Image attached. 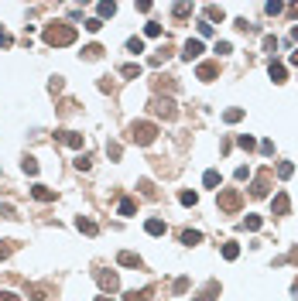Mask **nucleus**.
<instances>
[{"label": "nucleus", "mask_w": 298, "mask_h": 301, "mask_svg": "<svg viewBox=\"0 0 298 301\" xmlns=\"http://www.w3.org/2000/svg\"><path fill=\"white\" fill-rule=\"evenodd\" d=\"M41 38H45L48 48H65V45H72V41L79 38V31H76V24H69V21H52V24H45Z\"/></svg>", "instance_id": "obj_1"}, {"label": "nucleus", "mask_w": 298, "mask_h": 301, "mask_svg": "<svg viewBox=\"0 0 298 301\" xmlns=\"http://www.w3.org/2000/svg\"><path fill=\"white\" fill-rule=\"evenodd\" d=\"M127 133H130V140H134V144L147 147V144H155V140H158V123H151V120H134V123L127 127Z\"/></svg>", "instance_id": "obj_2"}, {"label": "nucleus", "mask_w": 298, "mask_h": 301, "mask_svg": "<svg viewBox=\"0 0 298 301\" xmlns=\"http://www.w3.org/2000/svg\"><path fill=\"white\" fill-rule=\"evenodd\" d=\"M151 113H155V116H165V120H175V116H179L172 96H155V99H151Z\"/></svg>", "instance_id": "obj_3"}, {"label": "nucleus", "mask_w": 298, "mask_h": 301, "mask_svg": "<svg viewBox=\"0 0 298 301\" xmlns=\"http://www.w3.org/2000/svg\"><path fill=\"white\" fill-rule=\"evenodd\" d=\"M240 206H243L240 188H219V209H223V212H237Z\"/></svg>", "instance_id": "obj_4"}, {"label": "nucleus", "mask_w": 298, "mask_h": 301, "mask_svg": "<svg viewBox=\"0 0 298 301\" xmlns=\"http://www.w3.org/2000/svg\"><path fill=\"white\" fill-rule=\"evenodd\" d=\"M96 284L103 287V294H113L120 287V277L113 274V270H96Z\"/></svg>", "instance_id": "obj_5"}, {"label": "nucleus", "mask_w": 298, "mask_h": 301, "mask_svg": "<svg viewBox=\"0 0 298 301\" xmlns=\"http://www.w3.org/2000/svg\"><path fill=\"white\" fill-rule=\"evenodd\" d=\"M267 192H271V171H260L257 178H254V185H250V195L254 199H264Z\"/></svg>", "instance_id": "obj_6"}, {"label": "nucleus", "mask_w": 298, "mask_h": 301, "mask_svg": "<svg viewBox=\"0 0 298 301\" xmlns=\"http://www.w3.org/2000/svg\"><path fill=\"white\" fill-rule=\"evenodd\" d=\"M202 52H206V48H202V41H199V38H189V41L182 45V58H185V62H196Z\"/></svg>", "instance_id": "obj_7"}, {"label": "nucleus", "mask_w": 298, "mask_h": 301, "mask_svg": "<svg viewBox=\"0 0 298 301\" xmlns=\"http://www.w3.org/2000/svg\"><path fill=\"white\" fill-rule=\"evenodd\" d=\"M271 212H274V216H288V212H291V199H288V192H278V195L271 199Z\"/></svg>", "instance_id": "obj_8"}, {"label": "nucleus", "mask_w": 298, "mask_h": 301, "mask_svg": "<svg viewBox=\"0 0 298 301\" xmlns=\"http://www.w3.org/2000/svg\"><path fill=\"white\" fill-rule=\"evenodd\" d=\"M196 75H199V79H202V82H213V79H216V75H219V65H216V62H199Z\"/></svg>", "instance_id": "obj_9"}, {"label": "nucleus", "mask_w": 298, "mask_h": 301, "mask_svg": "<svg viewBox=\"0 0 298 301\" xmlns=\"http://www.w3.org/2000/svg\"><path fill=\"white\" fill-rule=\"evenodd\" d=\"M117 263H120V267H137V270L144 267V260H140L134 250H120V253H117Z\"/></svg>", "instance_id": "obj_10"}, {"label": "nucleus", "mask_w": 298, "mask_h": 301, "mask_svg": "<svg viewBox=\"0 0 298 301\" xmlns=\"http://www.w3.org/2000/svg\"><path fill=\"white\" fill-rule=\"evenodd\" d=\"M55 137H59L62 144H69V147H76V150L82 147V133H76V130H59Z\"/></svg>", "instance_id": "obj_11"}, {"label": "nucleus", "mask_w": 298, "mask_h": 301, "mask_svg": "<svg viewBox=\"0 0 298 301\" xmlns=\"http://www.w3.org/2000/svg\"><path fill=\"white\" fill-rule=\"evenodd\" d=\"M144 229H147V236H165V233H168V223H165V219H147Z\"/></svg>", "instance_id": "obj_12"}, {"label": "nucleus", "mask_w": 298, "mask_h": 301, "mask_svg": "<svg viewBox=\"0 0 298 301\" xmlns=\"http://www.w3.org/2000/svg\"><path fill=\"white\" fill-rule=\"evenodd\" d=\"M76 229L86 233V236H96V233H99V226L93 223V219H86V216H76Z\"/></svg>", "instance_id": "obj_13"}, {"label": "nucleus", "mask_w": 298, "mask_h": 301, "mask_svg": "<svg viewBox=\"0 0 298 301\" xmlns=\"http://www.w3.org/2000/svg\"><path fill=\"white\" fill-rule=\"evenodd\" d=\"M96 14H99V21L113 18V14H117V4H113V0H99V4H96Z\"/></svg>", "instance_id": "obj_14"}, {"label": "nucleus", "mask_w": 298, "mask_h": 301, "mask_svg": "<svg viewBox=\"0 0 298 301\" xmlns=\"http://www.w3.org/2000/svg\"><path fill=\"white\" fill-rule=\"evenodd\" d=\"M216 294H219V284H216V281H209V284H206V287H202V291L196 294V301H216Z\"/></svg>", "instance_id": "obj_15"}, {"label": "nucleus", "mask_w": 298, "mask_h": 301, "mask_svg": "<svg viewBox=\"0 0 298 301\" xmlns=\"http://www.w3.org/2000/svg\"><path fill=\"white\" fill-rule=\"evenodd\" d=\"M31 195H35L38 202H55V192H52L48 185H35V188H31Z\"/></svg>", "instance_id": "obj_16"}, {"label": "nucleus", "mask_w": 298, "mask_h": 301, "mask_svg": "<svg viewBox=\"0 0 298 301\" xmlns=\"http://www.w3.org/2000/svg\"><path fill=\"white\" fill-rule=\"evenodd\" d=\"M267 75H271L278 86L284 82V79H288V72H284V65H281V62H271V65H267Z\"/></svg>", "instance_id": "obj_17"}, {"label": "nucleus", "mask_w": 298, "mask_h": 301, "mask_svg": "<svg viewBox=\"0 0 298 301\" xmlns=\"http://www.w3.org/2000/svg\"><path fill=\"white\" fill-rule=\"evenodd\" d=\"M223 18H226V11H223L219 4H206V21H209V24H213V21H223Z\"/></svg>", "instance_id": "obj_18"}, {"label": "nucleus", "mask_w": 298, "mask_h": 301, "mask_svg": "<svg viewBox=\"0 0 298 301\" xmlns=\"http://www.w3.org/2000/svg\"><path fill=\"white\" fill-rule=\"evenodd\" d=\"M182 243H185V246L202 243V233H199V229H182Z\"/></svg>", "instance_id": "obj_19"}, {"label": "nucleus", "mask_w": 298, "mask_h": 301, "mask_svg": "<svg viewBox=\"0 0 298 301\" xmlns=\"http://www.w3.org/2000/svg\"><path fill=\"white\" fill-rule=\"evenodd\" d=\"M151 298V287H134V291H127V294H123V301H147Z\"/></svg>", "instance_id": "obj_20"}, {"label": "nucleus", "mask_w": 298, "mask_h": 301, "mask_svg": "<svg viewBox=\"0 0 298 301\" xmlns=\"http://www.w3.org/2000/svg\"><path fill=\"white\" fill-rule=\"evenodd\" d=\"M117 212H120V216H134V212H137V202H134V199H120Z\"/></svg>", "instance_id": "obj_21"}, {"label": "nucleus", "mask_w": 298, "mask_h": 301, "mask_svg": "<svg viewBox=\"0 0 298 301\" xmlns=\"http://www.w3.org/2000/svg\"><path fill=\"white\" fill-rule=\"evenodd\" d=\"M120 75H123V79H140V65L137 62H127V65L120 69Z\"/></svg>", "instance_id": "obj_22"}, {"label": "nucleus", "mask_w": 298, "mask_h": 301, "mask_svg": "<svg viewBox=\"0 0 298 301\" xmlns=\"http://www.w3.org/2000/svg\"><path fill=\"white\" fill-rule=\"evenodd\" d=\"M240 257V243H223V260H237Z\"/></svg>", "instance_id": "obj_23"}, {"label": "nucleus", "mask_w": 298, "mask_h": 301, "mask_svg": "<svg viewBox=\"0 0 298 301\" xmlns=\"http://www.w3.org/2000/svg\"><path fill=\"white\" fill-rule=\"evenodd\" d=\"M82 58H89V62L93 58H103V45H86L82 48Z\"/></svg>", "instance_id": "obj_24"}, {"label": "nucleus", "mask_w": 298, "mask_h": 301, "mask_svg": "<svg viewBox=\"0 0 298 301\" xmlns=\"http://www.w3.org/2000/svg\"><path fill=\"white\" fill-rule=\"evenodd\" d=\"M219 182H223V178H219V171H206V175H202V185H206V188H216Z\"/></svg>", "instance_id": "obj_25"}, {"label": "nucleus", "mask_w": 298, "mask_h": 301, "mask_svg": "<svg viewBox=\"0 0 298 301\" xmlns=\"http://www.w3.org/2000/svg\"><path fill=\"white\" fill-rule=\"evenodd\" d=\"M223 120H226V123H240V120H243V110H240V106H233V110L223 113Z\"/></svg>", "instance_id": "obj_26"}, {"label": "nucleus", "mask_w": 298, "mask_h": 301, "mask_svg": "<svg viewBox=\"0 0 298 301\" xmlns=\"http://www.w3.org/2000/svg\"><path fill=\"white\" fill-rule=\"evenodd\" d=\"M260 226H264V219H260V216H247V219H243V229H250V233H257Z\"/></svg>", "instance_id": "obj_27"}, {"label": "nucleus", "mask_w": 298, "mask_h": 301, "mask_svg": "<svg viewBox=\"0 0 298 301\" xmlns=\"http://www.w3.org/2000/svg\"><path fill=\"white\" fill-rule=\"evenodd\" d=\"M21 168H24V175H31V178H35V175H38V161H35V158H24V161H21Z\"/></svg>", "instance_id": "obj_28"}, {"label": "nucleus", "mask_w": 298, "mask_h": 301, "mask_svg": "<svg viewBox=\"0 0 298 301\" xmlns=\"http://www.w3.org/2000/svg\"><path fill=\"white\" fill-rule=\"evenodd\" d=\"M127 52H130V55H140V52H144V38H130V41H127Z\"/></svg>", "instance_id": "obj_29"}, {"label": "nucleus", "mask_w": 298, "mask_h": 301, "mask_svg": "<svg viewBox=\"0 0 298 301\" xmlns=\"http://www.w3.org/2000/svg\"><path fill=\"white\" fill-rule=\"evenodd\" d=\"M237 144H240L243 150H254V147H257V140H254L250 133H240V137H237Z\"/></svg>", "instance_id": "obj_30"}, {"label": "nucleus", "mask_w": 298, "mask_h": 301, "mask_svg": "<svg viewBox=\"0 0 298 301\" xmlns=\"http://www.w3.org/2000/svg\"><path fill=\"white\" fill-rule=\"evenodd\" d=\"M179 202H182V206H196V202H199V195L185 188V192H179Z\"/></svg>", "instance_id": "obj_31"}, {"label": "nucleus", "mask_w": 298, "mask_h": 301, "mask_svg": "<svg viewBox=\"0 0 298 301\" xmlns=\"http://www.w3.org/2000/svg\"><path fill=\"white\" fill-rule=\"evenodd\" d=\"M144 35L147 38H161V24L158 21H147V24H144Z\"/></svg>", "instance_id": "obj_32"}, {"label": "nucleus", "mask_w": 298, "mask_h": 301, "mask_svg": "<svg viewBox=\"0 0 298 301\" xmlns=\"http://www.w3.org/2000/svg\"><path fill=\"white\" fill-rule=\"evenodd\" d=\"M291 175H295V165H291V161H281L278 165V178H291Z\"/></svg>", "instance_id": "obj_33"}, {"label": "nucleus", "mask_w": 298, "mask_h": 301, "mask_svg": "<svg viewBox=\"0 0 298 301\" xmlns=\"http://www.w3.org/2000/svg\"><path fill=\"white\" fill-rule=\"evenodd\" d=\"M172 14H175V18H189V14H192V4H175Z\"/></svg>", "instance_id": "obj_34"}, {"label": "nucleus", "mask_w": 298, "mask_h": 301, "mask_svg": "<svg viewBox=\"0 0 298 301\" xmlns=\"http://www.w3.org/2000/svg\"><path fill=\"white\" fill-rule=\"evenodd\" d=\"M14 253V240H0V260H7Z\"/></svg>", "instance_id": "obj_35"}, {"label": "nucleus", "mask_w": 298, "mask_h": 301, "mask_svg": "<svg viewBox=\"0 0 298 301\" xmlns=\"http://www.w3.org/2000/svg\"><path fill=\"white\" fill-rule=\"evenodd\" d=\"M48 89H52V93H62V89H65V79H62V75H52V79H48Z\"/></svg>", "instance_id": "obj_36"}, {"label": "nucleus", "mask_w": 298, "mask_h": 301, "mask_svg": "<svg viewBox=\"0 0 298 301\" xmlns=\"http://www.w3.org/2000/svg\"><path fill=\"white\" fill-rule=\"evenodd\" d=\"M28 298H31V301H45V287L31 284V287H28Z\"/></svg>", "instance_id": "obj_37"}, {"label": "nucleus", "mask_w": 298, "mask_h": 301, "mask_svg": "<svg viewBox=\"0 0 298 301\" xmlns=\"http://www.w3.org/2000/svg\"><path fill=\"white\" fill-rule=\"evenodd\" d=\"M82 28H86L89 35H96L99 28H103V21H99V18H89V21H86V24H82Z\"/></svg>", "instance_id": "obj_38"}, {"label": "nucleus", "mask_w": 298, "mask_h": 301, "mask_svg": "<svg viewBox=\"0 0 298 301\" xmlns=\"http://www.w3.org/2000/svg\"><path fill=\"white\" fill-rule=\"evenodd\" d=\"M209 35H213V24H209V21H199V41L209 38Z\"/></svg>", "instance_id": "obj_39"}, {"label": "nucleus", "mask_w": 298, "mask_h": 301, "mask_svg": "<svg viewBox=\"0 0 298 301\" xmlns=\"http://www.w3.org/2000/svg\"><path fill=\"white\" fill-rule=\"evenodd\" d=\"M213 52H216V55H230V52H233V45H230V41H216V48H213Z\"/></svg>", "instance_id": "obj_40"}, {"label": "nucleus", "mask_w": 298, "mask_h": 301, "mask_svg": "<svg viewBox=\"0 0 298 301\" xmlns=\"http://www.w3.org/2000/svg\"><path fill=\"white\" fill-rule=\"evenodd\" d=\"M0 216H4V219H18V212H14L11 202H4V206H0Z\"/></svg>", "instance_id": "obj_41"}, {"label": "nucleus", "mask_w": 298, "mask_h": 301, "mask_svg": "<svg viewBox=\"0 0 298 301\" xmlns=\"http://www.w3.org/2000/svg\"><path fill=\"white\" fill-rule=\"evenodd\" d=\"M76 168H79V171H89V168H93V161H89L86 154H79V158H76Z\"/></svg>", "instance_id": "obj_42"}, {"label": "nucleus", "mask_w": 298, "mask_h": 301, "mask_svg": "<svg viewBox=\"0 0 298 301\" xmlns=\"http://www.w3.org/2000/svg\"><path fill=\"white\" fill-rule=\"evenodd\" d=\"M106 154H110L113 161H120V154H123V147H120V144H106Z\"/></svg>", "instance_id": "obj_43"}, {"label": "nucleus", "mask_w": 298, "mask_h": 301, "mask_svg": "<svg viewBox=\"0 0 298 301\" xmlns=\"http://www.w3.org/2000/svg\"><path fill=\"white\" fill-rule=\"evenodd\" d=\"M278 48V38L274 35H264V52H274Z\"/></svg>", "instance_id": "obj_44"}, {"label": "nucleus", "mask_w": 298, "mask_h": 301, "mask_svg": "<svg viewBox=\"0 0 298 301\" xmlns=\"http://www.w3.org/2000/svg\"><path fill=\"white\" fill-rule=\"evenodd\" d=\"M137 188H140V192H144V195H155V185H151L147 178H140V182H137Z\"/></svg>", "instance_id": "obj_45"}, {"label": "nucleus", "mask_w": 298, "mask_h": 301, "mask_svg": "<svg viewBox=\"0 0 298 301\" xmlns=\"http://www.w3.org/2000/svg\"><path fill=\"white\" fill-rule=\"evenodd\" d=\"M185 291H189V277H179L175 281V294H185Z\"/></svg>", "instance_id": "obj_46"}, {"label": "nucleus", "mask_w": 298, "mask_h": 301, "mask_svg": "<svg viewBox=\"0 0 298 301\" xmlns=\"http://www.w3.org/2000/svg\"><path fill=\"white\" fill-rule=\"evenodd\" d=\"M264 11L274 18V14H281V11H284V4H264Z\"/></svg>", "instance_id": "obj_47"}, {"label": "nucleus", "mask_w": 298, "mask_h": 301, "mask_svg": "<svg viewBox=\"0 0 298 301\" xmlns=\"http://www.w3.org/2000/svg\"><path fill=\"white\" fill-rule=\"evenodd\" d=\"M247 178H250V168H247V165H240V168H237V182H247Z\"/></svg>", "instance_id": "obj_48"}, {"label": "nucleus", "mask_w": 298, "mask_h": 301, "mask_svg": "<svg viewBox=\"0 0 298 301\" xmlns=\"http://www.w3.org/2000/svg\"><path fill=\"white\" fill-rule=\"evenodd\" d=\"M0 301H21L14 291H0Z\"/></svg>", "instance_id": "obj_49"}, {"label": "nucleus", "mask_w": 298, "mask_h": 301, "mask_svg": "<svg viewBox=\"0 0 298 301\" xmlns=\"http://www.w3.org/2000/svg\"><path fill=\"white\" fill-rule=\"evenodd\" d=\"M291 65H298V52H291Z\"/></svg>", "instance_id": "obj_50"}, {"label": "nucleus", "mask_w": 298, "mask_h": 301, "mask_svg": "<svg viewBox=\"0 0 298 301\" xmlns=\"http://www.w3.org/2000/svg\"><path fill=\"white\" fill-rule=\"evenodd\" d=\"M96 301H113V298H110V294H99V298Z\"/></svg>", "instance_id": "obj_51"}, {"label": "nucleus", "mask_w": 298, "mask_h": 301, "mask_svg": "<svg viewBox=\"0 0 298 301\" xmlns=\"http://www.w3.org/2000/svg\"><path fill=\"white\" fill-rule=\"evenodd\" d=\"M291 38H295V41H298V24H295V28H291Z\"/></svg>", "instance_id": "obj_52"}]
</instances>
